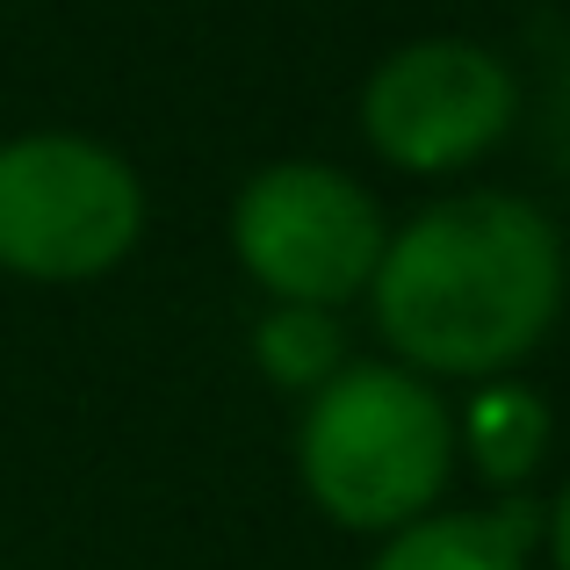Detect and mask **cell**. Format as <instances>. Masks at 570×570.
I'll return each mask as SVG.
<instances>
[{"mask_svg": "<svg viewBox=\"0 0 570 570\" xmlns=\"http://www.w3.org/2000/svg\"><path fill=\"white\" fill-rule=\"evenodd\" d=\"M570 296V253L542 203L455 188L390 224L368 318L390 362L426 383H499L549 347Z\"/></svg>", "mask_w": 570, "mask_h": 570, "instance_id": "cell-1", "label": "cell"}, {"mask_svg": "<svg viewBox=\"0 0 570 570\" xmlns=\"http://www.w3.org/2000/svg\"><path fill=\"white\" fill-rule=\"evenodd\" d=\"M462 476L455 455V404L404 362H347L325 390L304 397L296 419V484L333 528L383 534L448 505Z\"/></svg>", "mask_w": 570, "mask_h": 570, "instance_id": "cell-2", "label": "cell"}, {"mask_svg": "<svg viewBox=\"0 0 570 570\" xmlns=\"http://www.w3.org/2000/svg\"><path fill=\"white\" fill-rule=\"evenodd\" d=\"M153 195L116 145L87 130L0 138V275L72 289L101 282L145 246Z\"/></svg>", "mask_w": 570, "mask_h": 570, "instance_id": "cell-3", "label": "cell"}, {"mask_svg": "<svg viewBox=\"0 0 570 570\" xmlns=\"http://www.w3.org/2000/svg\"><path fill=\"white\" fill-rule=\"evenodd\" d=\"M232 261L267 304L347 311L368 296L390 217L362 174L333 159H267L232 195Z\"/></svg>", "mask_w": 570, "mask_h": 570, "instance_id": "cell-4", "label": "cell"}, {"mask_svg": "<svg viewBox=\"0 0 570 570\" xmlns=\"http://www.w3.org/2000/svg\"><path fill=\"white\" fill-rule=\"evenodd\" d=\"M362 138L404 181L470 174L513 138L520 72L476 37H412L383 51L362 80Z\"/></svg>", "mask_w": 570, "mask_h": 570, "instance_id": "cell-5", "label": "cell"}, {"mask_svg": "<svg viewBox=\"0 0 570 570\" xmlns=\"http://www.w3.org/2000/svg\"><path fill=\"white\" fill-rule=\"evenodd\" d=\"M542 513L528 499L505 505H433L426 520L383 534L368 570H534Z\"/></svg>", "mask_w": 570, "mask_h": 570, "instance_id": "cell-6", "label": "cell"}, {"mask_svg": "<svg viewBox=\"0 0 570 570\" xmlns=\"http://www.w3.org/2000/svg\"><path fill=\"white\" fill-rule=\"evenodd\" d=\"M549 448H557V419L534 383H470V397L455 404V455L491 491H528L534 470H549Z\"/></svg>", "mask_w": 570, "mask_h": 570, "instance_id": "cell-7", "label": "cell"}, {"mask_svg": "<svg viewBox=\"0 0 570 570\" xmlns=\"http://www.w3.org/2000/svg\"><path fill=\"white\" fill-rule=\"evenodd\" d=\"M246 347H253V368H261L275 390H289V397L325 390L340 368L354 362L340 311H318V304H267L261 318H253Z\"/></svg>", "mask_w": 570, "mask_h": 570, "instance_id": "cell-8", "label": "cell"}, {"mask_svg": "<svg viewBox=\"0 0 570 570\" xmlns=\"http://www.w3.org/2000/svg\"><path fill=\"white\" fill-rule=\"evenodd\" d=\"M542 557L557 563V570H570V476H563V491L542 505Z\"/></svg>", "mask_w": 570, "mask_h": 570, "instance_id": "cell-9", "label": "cell"}]
</instances>
